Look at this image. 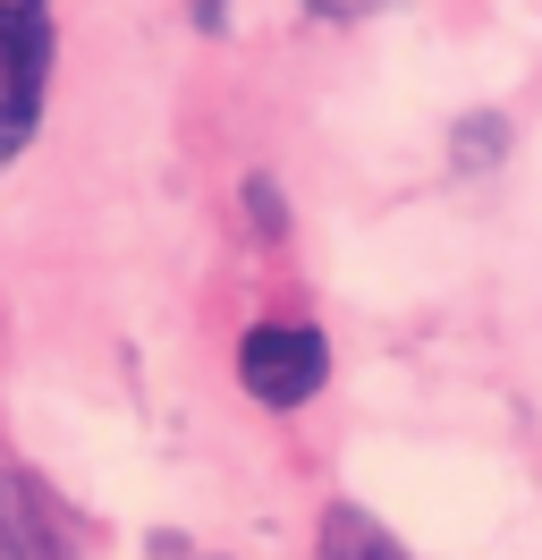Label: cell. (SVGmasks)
<instances>
[{"label":"cell","mask_w":542,"mask_h":560,"mask_svg":"<svg viewBox=\"0 0 542 560\" xmlns=\"http://www.w3.org/2000/svg\"><path fill=\"white\" fill-rule=\"evenodd\" d=\"M322 560H406V552L365 518V510H331V518H322Z\"/></svg>","instance_id":"obj_4"},{"label":"cell","mask_w":542,"mask_h":560,"mask_svg":"<svg viewBox=\"0 0 542 560\" xmlns=\"http://www.w3.org/2000/svg\"><path fill=\"white\" fill-rule=\"evenodd\" d=\"M196 26H203V35H221V26H229V0H196Z\"/></svg>","instance_id":"obj_7"},{"label":"cell","mask_w":542,"mask_h":560,"mask_svg":"<svg viewBox=\"0 0 542 560\" xmlns=\"http://www.w3.org/2000/svg\"><path fill=\"white\" fill-rule=\"evenodd\" d=\"M43 77H51V9L0 0V162L26 153L34 119H43Z\"/></svg>","instance_id":"obj_1"},{"label":"cell","mask_w":542,"mask_h":560,"mask_svg":"<svg viewBox=\"0 0 542 560\" xmlns=\"http://www.w3.org/2000/svg\"><path fill=\"white\" fill-rule=\"evenodd\" d=\"M0 560H60V526L17 467H0Z\"/></svg>","instance_id":"obj_3"},{"label":"cell","mask_w":542,"mask_h":560,"mask_svg":"<svg viewBox=\"0 0 542 560\" xmlns=\"http://www.w3.org/2000/svg\"><path fill=\"white\" fill-rule=\"evenodd\" d=\"M314 18H373V9H390V0H305Z\"/></svg>","instance_id":"obj_6"},{"label":"cell","mask_w":542,"mask_h":560,"mask_svg":"<svg viewBox=\"0 0 542 560\" xmlns=\"http://www.w3.org/2000/svg\"><path fill=\"white\" fill-rule=\"evenodd\" d=\"M322 374H331V340L314 323H263L237 349V383H246V399H263V408H305L322 390Z\"/></svg>","instance_id":"obj_2"},{"label":"cell","mask_w":542,"mask_h":560,"mask_svg":"<svg viewBox=\"0 0 542 560\" xmlns=\"http://www.w3.org/2000/svg\"><path fill=\"white\" fill-rule=\"evenodd\" d=\"M246 205H255V230H263V238H280V230H288V205L271 196V178H246Z\"/></svg>","instance_id":"obj_5"}]
</instances>
